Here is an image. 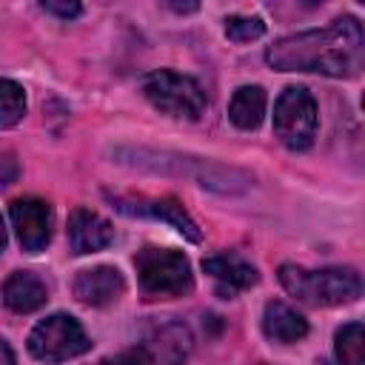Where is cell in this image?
I'll return each mask as SVG.
<instances>
[{"label": "cell", "mask_w": 365, "mask_h": 365, "mask_svg": "<svg viewBox=\"0 0 365 365\" xmlns=\"http://www.w3.org/2000/svg\"><path fill=\"white\" fill-rule=\"evenodd\" d=\"M262 331L277 342H299L308 334V322L302 314H297L291 305L274 299L265 305L262 314Z\"/></svg>", "instance_id": "13"}, {"label": "cell", "mask_w": 365, "mask_h": 365, "mask_svg": "<svg viewBox=\"0 0 365 365\" xmlns=\"http://www.w3.org/2000/svg\"><path fill=\"white\" fill-rule=\"evenodd\" d=\"M26 114V91L14 80H0V128H11Z\"/></svg>", "instance_id": "17"}, {"label": "cell", "mask_w": 365, "mask_h": 365, "mask_svg": "<svg viewBox=\"0 0 365 365\" xmlns=\"http://www.w3.org/2000/svg\"><path fill=\"white\" fill-rule=\"evenodd\" d=\"M11 222H14V231H17V240H20L23 251L37 254L51 240L54 214H51V205L46 200L23 197V200L11 202Z\"/></svg>", "instance_id": "8"}, {"label": "cell", "mask_w": 365, "mask_h": 365, "mask_svg": "<svg viewBox=\"0 0 365 365\" xmlns=\"http://www.w3.org/2000/svg\"><path fill=\"white\" fill-rule=\"evenodd\" d=\"M137 265V279L145 297L151 299H171V297H182L194 288V274H191V262L171 248H143L134 257Z\"/></svg>", "instance_id": "3"}, {"label": "cell", "mask_w": 365, "mask_h": 365, "mask_svg": "<svg viewBox=\"0 0 365 365\" xmlns=\"http://www.w3.org/2000/svg\"><path fill=\"white\" fill-rule=\"evenodd\" d=\"M14 177H17V163H14L11 154H3V157H0V188H3V185H11Z\"/></svg>", "instance_id": "20"}, {"label": "cell", "mask_w": 365, "mask_h": 365, "mask_svg": "<svg viewBox=\"0 0 365 365\" xmlns=\"http://www.w3.org/2000/svg\"><path fill=\"white\" fill-rule=\"evenodd\" d=\"M265 103H268V97H265V91L259 86H242V88L234 91V97L228 103V117H231V123L237 128L251 131V128H257L262 123Z\"/></svg>", "instance_id": "14"}, {"label": "cell", "mask_w": 365, "mask_h": 365, "mask_svg": "<svg viewBox=\"0 0 365 365\" xmlns=\"http://www.w3.org/2000/svg\"><path fill=\"white\" fill-rule=\"evenodd\" d=\"M143 94H145V100L157 111H163L168 117L197 120L205 111V91H202V86L194 77L171 71V68H160V71L145 74Z\"/></svg>", "instance_id": "4"}, {"label": "cell", "mask_w": 365, "mask_h": 365, "mask_svg": "<svg viewBox=\"0 0 365 365\" xmlns=\"http://www.w3.org/2000/svg\"><path fill=\"white\" fill-rule=\"evenodd\" d=\"M365 40L356 17H336L325 29L279 37L265 60L277 71H317L328 77H354L362 68Z\"/></svg>", "instance_id": "1"}, {"label": "cell", "mask_w": 365, "mask_h": 365, "mask_svg": "<svg viewBox=\"0 0 365 365\" xmlns=\"http://www.w3.org/2000/svg\"><path fill=\"white\" fill-rule=\"evenodd\" d=\"M262 34H265V23L259 17L234 14L225 20V37L234 43H251V40H259Z\"/></svg>", "instance_id": "18"}, {"label": "cell", "mask_w": 365, "mask_h": 365, "mask_svg": "<svg viewBox=\"0 0 365 365\" xmlns=\"http://www.w3.org/2000/svg\"><path fill=\"white\" fill-rule=\"evenodd\" d=\"M123 291H125V279L111 265L86 268L74 279V297L86 305H111L123 297Z\"/></svg>", "instance_id": "9"}, {"label": "cell", "mask_w": 365, "mask_h": 365, "mask_svg": "<svg viewBox=\"0 0 365 365\" xmlns=\"http://www.w3.org/2000/svg\"><path fill=\"white\" fill-rule=\"evenodd\" d=\"M202 268L205 274H211L217 282H220V294H234V291H242V288H251L257 285L259 274L251 262H245L242 257L237 254H217V257H208L202 259Z\"/></svg>", "instance_id": "11"}, {"label": "cell", "mask_w": 365, "mask_h": 365, "mask_svg": "<svg viewBox=\"0 0 365 365\" xmlns=\"http://www.w3.org/2000/svg\"><path fill=\"white\" fill-rule=\"evenodd\" d=\"M6 248V228H3V217H0V251Z\"/></svg>", "instance_id": "22"}, {"label": "cell", "mask_w": 365, "mask_h": 365, "mask_svg": "<svg viewBox=\"0 0 365 365\" xmlns=\"http://www.w3.org/2000/svg\"><path fill=\"white\" fill-rule=\"evenodd\" d=\"M317 100L308 94V88L291 86L277 97L274 106V131L291 151H305L314 145L317 137Z\"/></svg>", "instance_id": "5"}, {"label": "cell", "mask_w": 365, "mask_h": 365, "mask_svg": "<svg viewBox=\"0 0 365 365\" xmlns=\"http://www.w3.org/2000/svg\"><path fill=\"white\" fill-rule=\"evenodd\" d=\"M191 351V331L182 322H168L157 328L145 342L120 351L103 365H182Z\"/></svg>", "instance_id": "7"}, {"label": "cell", "mask_w": 365, "mask_h": 365, "mask_svg": "<svg viewBox=\"0 0 365 365\" xmlns=\"http://www.w3.org/2000/svg\"><path fill=\"white\" fill-rule=\"evenodd\" d=\"M43 6V11H48V14H57V17H77L80 11H83V6L80 3H54V0H43L40 3Z\"/></svg>", "instance_id": "19"}, {"label": "cell", "mask_w": 365, "mask_h": 365, "mask_svg": "<svg viewBox=\"0 0 365 365\" xmlns=\"http://www.w3.org/2000/svg\"><path fill=\"white\" fill-rule=\"evenodd\" d=\"M134 214H148V217H157L163 222H168L174 231H180L185 240L191 242H200V231H197V222L182 211V205L171 197H160V200H148V202H140L137 208H128Z\"/></svg>", "instance_id": "15"}, {"label": "cell", "mask_w": 365, "mask_h": 365, "mask_svg": "<svg viewBox=\"0 0 365 365\" xmlns=\"http://www.w3.org/2000/svg\"><path fill=\"white\" fill-rule=\"evenodd\" d=\"M91 348V339L86 336L83 325L68 314H51L40 319L29 334V351L31 356L43 362H66Z\"/></svg>", "instance_id": "6"}, {"label": "cell", "mask_w": 365, "mask_h": 365, "mask_svg": "<svg viewBox=\"0 0 365 365\" xmlns=\"http://www.w3.org/2000/svg\"><path fill=\"white\" fill-rule=\"evenodd\" d=\"M114 240V228L108 220H103L100 214L88 211V208H74L68 217V245L74 254H94L103 251L106 245H111Z\"/></svg>", "instance_id": "10"}, {"label": "cell", "mask_w": 365, "mask_h": 365, "mask_svg": "<svg viewBox=\"0 0 365 365\" xmlns=\"http://www.w3.org/2000/svg\"><path fill=\"white\" fill-rule=\"evenodd\" d=\"M279 282L282 288L308 305H345L354 302L362 291V279L354 268H319L308 271L299 265H279Z\"/></svg>", "instance_id": "2"}, {"label": "cell", "mask_w": 365, "mask_h": 365, "mask_svg": "<svg viewBox=\"0 0 365 365\" xmlns=\"http://www.w3.org/2000/svg\"><path fill=\"white\" fill-rule=\"evenodd\" d=\"M46 299H48L46 282L37 274H31V271H14L3 282V302L14 314H31V311L43 308Z\"/></svg>", "instance_id": "12"}, {"label": "cell", "mask_w": 365, "mask_h": 365, "mask_svg": "<svg viewBox=\"0 0 365 365\" xmlns=\"http://www.w3.org/2000/svg\"><path fill=\"white\" fill-rule=\"evenodd\" d=\"M336 359L342 365H365V331L362 322H348L336 331Z\"/></svg>", "instance_id": "16"}, {"label": "cell", "mask_w": 365, "mask_h": 365, "mask_svg": "<svg viewBox=\"0 0 365 365\" xmlns=\"http://www.w3.org/2000/svg\"><path fill=\"white\" fill-rule=\"evenodd\" d=\"M0 365H14V354L6 339H0Z\"/></svg>", "instance_id": "21"}]
</instances>
